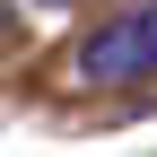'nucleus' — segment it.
<instances>
[{
  "label": "nucleus",
  "instance_id": "1",
  "mask_svg": "<svg viewBox=\"0 0 157 157\" xmlns=\"http://www.w3.org/2000/svg\"><path fill=\"white\" fill-rule=\"evenodd\" d=\"M78 70H87L96 87H140V78H148V61H140V26H131V17H105V26L78 44Z\"/></svg>",
  "mask_w": 157,
  "mask_h": 157
},
{
  "label": "nucleus",
  "instance_id": "2",
  "mask_svg": "<svg viewBox=\"0 0 157 157\" xmlns=\"http://www.w3.org/2000/svg\"><path fill=\"white\" fill-rule=\"evenodd\" d=\"M131 26H140V61H148V78H157V0L131 9Z\"/></svg>",
  "mask_w": 157,
  "mask_h": 157
},
{
  "label": "nucleus",
  "instance_id": "3",
  "mask_svg": "<svg viewBox=\"0 0 157 157\" xmlns=\"http://www.w3.org/2000/svg\"><path fill=\"white\" fill-rule=\"evenodd\" d=\"M0 35H9V0H0Z\"/></svg>",
  "mask_w": 157,
  "mask_h": 157
}]
</instances>
